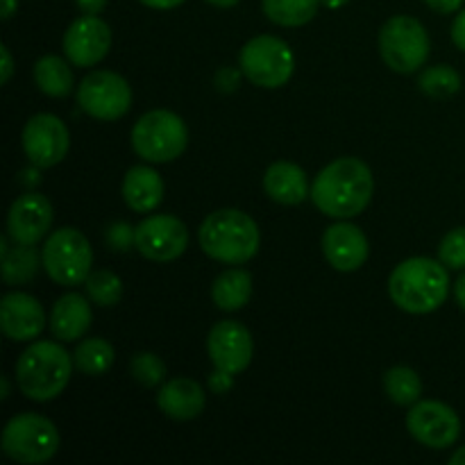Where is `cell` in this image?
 <instances>
[{
	"label": "cell",
	"mask_w": 465,
	"mask_h": 465,
	"mask_svg": "<svg viewBox=\"0 0 465 465\" xmlns=\"http://www.w3.org/2000/svg\"><path fill=\"white\" fill-rule=\"evenodd\" d=\"M0 384H3V391H0V400H7L9 398V391H12V386H9V380L7 377H0Z\"/></svg>",
	"instance_id": "45"
},
{
	"label": "cell",
	"mask_w": 465,
	"mask_h": 465,
	"mask_svg": "<svg viewBox=\"0 0 465 465\" xmlns=\"http://www.w3.org/2000/svg\"><path fill=\"white\" fill-rule=\"evenodd\" d=\"M143 3L145 7H153V9H173V7H180L184 0H139Z\"/></svg>",
	"instance_id": "38"
},
{
	"label": "cell",
	"mask_w": 465,
	"mask_h": 465,
	"mask_svg": "<svg viewBox=\"0 0 465 465\" xmlns=\"http://www.w3.org/2000/svg\"><path fill=\"white\" fill-rule=\"evenodd\" d=\"M86 295L98 307H114L123 298V282L112 271H94L84 282Z\"/></svg>",
	"instance_id": "30"
},
{
	"label": "cell",
	"mask_w": 465,
	"mask_h": 465,
	"mask_svg": "<svg viewBox=\"0 0 465 465\" xmlns=\"http://www.w3.org/2000/svg\"><path fill=\"white\" fill-rule=\"evenodd\" d=\"M418 86L430 98H450V95L459 94V89H461V75L448 64H439V66L422 71Z\"/></svg>",
	"instance_id": "29"
},
{
	"label": "cell",
	"mask_w": 465,
	"mask_h": 465,
	"mask_svg": "<svg viewBox=\"0 0 465 465\" xmlns=\"http://www.w3.org/2000/svg\"><path fill=\"white\" fill-rule=\"evenodd\" d=\"M186 143H189L186 123L168 109H153L143 114L132 130V148L145 162H173L184 153Z\"/></svg>",
	"instance_id": "5"
},
{
	"label": "cell",
	"mask_w": 465,
	"mask_h": 465,
	"mask_svg": "<svg viewBox=\"0 0 465 465\" xmlns=\"http://www.w3.org/2000/svg\"><path fill=\"white\" fill-rule=\"evenodd\" d=\"M23 150L36 168H53L68 154L71 136L64 121L53 114H36L23 127Z\"/></svg>",
	"instance_id": "12"
},
{
	"label": "cell",
	"mask_w": 465,
	"mask_h": 465,
	"mask_svg": "<svg viewBox=\"0 0 465 465\" xmlns=\"http://www.w3.org/2000/svg\"><path fill=\"white\" fill-rule=\"evenodd\" d=\"M77 104L95 121H118L132 107L127 80L112 71H94L77 86Z\"/></svg>",
	"instance_id": "10"
},
{
	"label": "cell",
	"mask_w": 465,
	"mask_h": 465,
	"mask_svg": "<svg viewBox=\"0 0 465 465\" xmlns=\"http://www.w3.org/2000/svg\"><path fill=\"white\" fill-rule=\"evenodd\" d=\"M384 389L386 395L393 400L400 407H411L420 400L422 395V381L413 368L395 366L384 375Z\"/></svg>",
	"instance_id": "28"
},
{
	"label": "cell",
	"mask_w": 465,
	"mask_h": 465,
	"mask_svg": "<svg viewBox=\"0 0 465 465\" xmlns=\"http://www.w3.org/2000/svg\"><path fill=\"white\" fill-rule=\"evenodd\" d=\"M18 9V0H3V18L9 21L14 16V12Z\"/></svg>",
	"instance_id": "41"
},
{
	"label": "cell",
	"mask_w": 465,
	"mask_h": 465,
	"mask_svg": "<svg viewBox=\"0 0 465 465\" xmlns=\"http://www.w3.org/2000/svg\"><path fill=\"white\" fill-rule=\"evenodd\" d=\"M59 450V431L53 420L39 413H18L3 430V452L12 461L39 465Z\"/></svg>",
	"instance_id": "6"
},
{
	"label": "cell",
	"mask_w": 465,
	"mask_h": 465,
	"mask_svg": "<svg viewBox=\"0 0 465 465\" xmlns=\"http://www.w3.org/2000/svg\"><path fill=\"white\" fill-rule=\"evenodd\" d=\"M112 48V30L94 14L75 18L64 35V53L73 66L89 68L107 57Z\"/></svg>",
	"instance_id": "14"
},
{
	"label": "cell",
	"mask_w": 465,
	"mask_h": 465,
	"mask_svg": "<svg viewBox=\"0 0 465 465\" xmlns=\"http://www.w3.org/2000/svg\"><path fill=\"white\" fill-rule=\"evenodd\" d=\"M114 359H116L114 348L104 339H84L73 354L77 371L91 377L104 375L114 366Z\"/></svg>",
	"instance_id": "27"
},
{
	"label": "cell",
	"mask_w": 465,
	"mask_h": 465,
	"mask_svg": "<svg viewBox=\"0 0 465 465\" xmlns=\"http://www.w3.org/2000/svg\"><path fill=\"white\" fill-rule=\"evenodd\" d=\"M207 3L213 5V7L227 9V7H234V5H239L241 0H207Z\"/></svg>",
	"instance_id": "43"
},
{
	"label": "cell",
	"mask_w": 465,
	"mask_h": 465,
	"mask_svg": "<svg viewBox=\"0 0 465 465\" xmlns=\"http://www.w3.org/2000/svg\"><path fill=\"white\" fill-rule=\"evenodd\" d=\"M350 0H321V5H325L327 9H339L343 7V5H348Z\"/></svg>",
	"instance_id": "44"
},
{
	"label": "cell",
	"mask_w": 465,
	"mask_h": 465,
	"mask_svg": "<svg viewBox=\"0 0 465 465\" xmlns=\"http://www.w3.org/2000/svg\"><path fill=\"white\" fill-rule=\"evenodd\" d=\"M263 189H266L268 198L280 204H289V207L304 203L312 195L304 171L298 163L291 162L272 163L263 175Z\"/></svg>",
	"instance_id": "21"
},
{
	"label": "cell",
	"mask_w": 465,
	"mask_h": 465,
	"mask_svg": "<svg viewBox=\"0 0 465 465\" xmlns=\"http://www.w3.org/2000/svg\"><path fill=\"white\" fill-rule=\"evenodd\" d=\"M91 322H94L91 304L80 293L62 295L50 312V331L54 339L64 341V343L82 339L89 331Z\"/></svg>",
	"instance_id": "19"
},
{
	"label": "cell",
	"mask_w": 465,
	"mask_h": 465,
	"mask_svg": "<svg viewBox=\"0 0 465 465\" xmlns=\"http://www.w3.org/2000/svg\"><path fill=\"white\" fill-rule=\"evenodd\" d=\"M425 3L439 14H454L461 9L463 0H425Z\"/></svg>",
	"instance_id": "36"
},
{
	"label": "cell",
	"mask_w": 465,
	"mask_h": 465,
	"mask_svg": "<svg viewBox=\"0 0 465 465\" xmlns=\"http://www.w3.org/2000/svg\"><path fill=\"white\" fill-rule=\"evenodd\" d=\"M232 386H234V375L232 372H225V371H213L212 375H209V389L213 391V393L223 395L227 393V391H232Z\"/></svg>",
	"instance_id": "34"
},
{
	"label": "cell",
	"mask_w": 465,
	"mask_h": 465,
	"mask_svg": "<svg viewBox=\"0 0 465 465\" xmlns=\"http://www.w3.org/2000/svg\"><path fill=\"white\" fill-rule=\"evenodd\" d=\"M104 241L116 252H127L132 245H136V227H132L130 223H114L104 232Z\"/></svg>",
	"instance_id": "33"
},
{
	"label": "cell",
	"mask_w": 465,
	"mask_h": 465,
	"mask_svg": "<svg viewBox=\"0 0 465 465\" xmlns=\"http://www.w3.org/2000/svg\"><path fill=\"white\" fill-rule=\"evenodd\" d=\"M207 352L213 368L239 375L250 366L254 354L252 334L236 321H223L212 327L207 339Z\"/></svg>",
	"instance_id": "15"
},
{
	"label": "cell",
	"mask_w": 465,
	"mask_h": 465,
	"mask_svg": "<svg viewBox=\"0 0 465 465\" xmlns=\"http://www.w3.org/2000/svg\"><path fill=\"white\" fill-rule=\"evenodd\" d=\"M54 209L45 195L23 193L12 203L7 213V234L18 245H36L50 232Z\"/></svg>",
	"instance_id": "16"
},
{
	"label": "cell",
	"mask_w": 465,
	"mask_h": 465,
	"mask_svg": "<svg viewBox=\"0 0 465 465\" xmlns=\"http://www.w3.org/2000/svg\"><path fill=\"white\" fill-rule=\"evenodd\" d=\"M73 359L54 341H36L16 361V384L27 400L48 402L64 393L73 375Z\"/></svg>",
	"instance_id": "4"
},
{
	"label": "cell",
	"mask_w": 465,
	"mask_h": 465,
	"mask_svg": "<svg viewBox=\"0 0 465 465\" xmlns=\"http://www.w3.org/2000/svg\"><path fill=\"white\" fill-rule=\"evenodd\" d=\"M252 298V275L243 268H230L213 280L212 300L223 312H239Z\"/></svg>",
	"instance_id": "23"
},
{
	"label": "cell",
	"mask_w": 465,
	"mask_h": 465,
	"mask_svg": "<svg viewBox=\"0 0 465 465\" xmlns=\"http://www.w3.org/2000/svg\"><path fill=\"white\" fill-rule=\"evenodd\" d=\"M375 189V180L357 157H339L327 163L312 184V200L325 216L348 221L368 207Z\"/></svg>",
	"instance_id": "1"
},
{
	"label": "cell",
	"mask_w": 465,
	"mask_h": 465,
	"mask_svg": "<svg viewBox=\"0 0 465 465\" xmlns=\"http://www.w3.org/2000/svg\"><path fill=\"white\" fill-rule=\"evenodd\" d=\"M189 245V230L184 223L168 213L148 216L136 225L134 248L150 262H175Z\"/></svg>",
	"instance_id": "13"
},
{
	"label": "cell",
	"mask_w": 465,
	"mask_h": 465,
	"mask_svg": "<svg viewBox=\"0 0 465 465\" xmlns=\"http://www.w3.org/2000/svg\"><path fill=\"white\" fill-rule=\"evenodd\" d=\"M41 263L50 280L59 286L84 284L91 275L94 250L89 241L75 227L54 230L41 250Z\"/></svg>",
	"instance_id": "7"
},
{
	"label": "cell",
	"mask_w": 465,
	"mask_h": 465,
	"mask_svg": "<svg viewBox=\"0 0 465 465\" xmlns=\"http://www.w3.org/2000/svg\"><path fill=\"white\" fill-rule=\"evenodd\" d=\"M35 82L45 95L50 98H66L73 91L75 77H73L71 66L57 54H45L35 64Z\"/></svg>",
	"instance_id": "24"
},
{
	"label": "cell",
	"mask_w": 465,
	"mask_h": 465,
	"mask_svg": "<svg viewBox=\"0 0 465 465\" xmlns=\"http://www.w3.org/2000/svg\"><path fill=\"white\" fill-rule=\"evenodd\" d=\"M12 71H14L12 53H9L7 45H3V84H7L9 77H12Z\"/></svg>",
	"instance_id": "39"
},
{
	"label": "cell",
	"mask_w": 465,
	"mask_h": 465,
	"mask_svg": "<svg viewBox=\"0 0 465 465\" xmlns=\"http://www.w3.org/2000/svg\"><path fill=\"white\" fill-rule=\"evenodd\" d=\"M75 5L82 14H94V16H98L107 7V0H75Z\"/></svg>",
	"instance_id": "37"
},
{
	"label": "cell",
	"mask_w": 465,
	"mask_h": 465,
	"mask_svg": "<svg viewBox=\"0 0 465 465\" xmlns=\"http://www.w3.org/2000/svg\"><path fill=\"white\" fill-rule=\"evenodd\" d=\"M448 266L430 257L407 259L389 277L391 300L407 313L436 312L448 300Z\"/></svg>",
	"instance_id": "2"
},
{
	"label": "cell",
	"mask_w": 465,
	"mask_h": 465,
	"mask_svg": "<svg viewBox=\"0 0 465 465\" xmlns=\"http://www.w3.org/2000/svg\"><path fill=\"white\" fill-rule=\"evenodd\" d=\"M239 66L252 84L262 89H280L295 71L293 50L280 36L262 35L241 48Z\"/></svg>",
	"instance_id": "9"
},
{
	"label": "cell",
	"mask_w": 465,
	"mask_h": 465,
	"mask_svg": "<svg viewBox=\"0 0 465 465\" xmlns=\"http://www.w3.org/2000/svg\"><path fill=\"white\" fill-rule=\"evenodd\" d=\"M130 371L132 377H134L141 386H145V389H154V386L162 384L163 377H166V366H163V361L154 352L134 354L130 361Z\"/></svg>",
	"instance_id": "31"
},
{
	"label": "cell",
	"mask_w": 465,
	"mask_h": 465,
	"mask_svg": "<svg viewBox=\"0 0 465 465\" xmlns=\"http://www.w3.org/2000/svg\"><path fill=\"white\" fill-rule=\"evenodd\" d=\"M407 430L425 448L448 450L461 436V420L452 407L439 400H418L407 413Z\"/></svg>",
	"instance_id": "11"
},
{
	"label": "cell",
	"mask_w": 465,
	"mask_h": 465,
	"mask_svg": "<svg viewBox=\"0 0 465 465\" xmlns=\"http://www.w3.org/2000/svg\"><path fill=\"white\" fill-rule=\"evenodd\" d=\"M454 295H457L459 307H461L463 312H465V272H463L461 277H459L457 284H454Z\"/></svg>",
	"instance_id": "40"
},
{
	"label": "cell",
	"mask_w": 465,
	"mask_h": 465,
	"mask_svg": "<svg viewBox=\"0 0 465 465\" xmlns=\"http://www.w3.org/2000/svg\"><path fill=\"white\" fill-rule=\"evenodd\" d=\"M198 239L207 257L232 266L250 262L262 243L257 223L241 209H218L209 213L200 225Z\"/></svg>",
	"instance_id": "3"
},
{
	"label": "cell",
	"mask_w": 465,
	"mask_h": 465,
	"mask_svg": "<svg viewBox=\"0 0 465 465\" xmlns=\"http://www.w3.org/2000/svg\"><path fill=\"white\" fill-rule=\"evenodd\" d=\"M450 463H452V465H465V445H463V448H459L457 452L450 457Z\"/></svg>",
	"instance_id": "42"
},
{
	"label": "cell",
	"mask_w": 465,
	"mask_h": 465,
	"mask_svg": "<svg viewBox=\"0 0 465 465\" xmlns=\"http://www.w3.org/2000/svg\"><path fill=\"white\" fill-rule=\"evenodd\" d=\"M380 54L395 73H416L430 57V35L413 16H393L380 30Z\"/></svg>",
	"instance_id": "8"
},
{
	"label": "cell",
	"mask_w": 465,
	"mask_h": 465,
	"mask_svg": "<svg viewBox=\"0 0 465 465\" xmlns=\"http://www.w3.org/2000/svg\"><path fill=\"white\" fill-rule=\"evenodd\" d=\"M263 14L284 27L307 25L318 14L321 0H262Z\"/></svg>",
	"instance_id": "25"
},
{
	"label": "cell",
	"mask_w": 465,
	"mask_h": 465,
	"mask_svg": "<svg viewBox=\"0 0 465 465\" xmlns=\"http://www.w3.org/2000/svg\"><path fill=\"white\" fill-rule=\"evenodd\" d=\"M203 386L189 377H175L166 381L157 393V404L173 420H193L204 409Z\"/></svg>",
	"instance_id": "20"
},
{
	"label": "cell",
	"mask_w": 465,
	"mask_h": 465,
	"mask_svg": "<svg viewBox=\"0 0 465 465\" xmlns=\"http://www.w3.org/2000/svg\"><path fill=\"white\" fill-rule=\"evenodd\" d=\"M123 198L127 207L136 213H148L162 204L163 180L154 168L134 166L123 180Z\"/></svg>",
	"instance_id": "22"
},
{
	"label": "cell",
	"mask_w": 465,
	"mask_h": 465,
	"mask_svg": "<svg viewBox=\"0 0 465 465\" xmlns=\"http://www.w3.org/2000/svg\"><path fill=\"white\" fill-rule=\"evenodd\" d=\"M39 254L32 245H18L14 250L3 252V280L5 284L18 286L27 284L36 277L39 271Z\"/></svg>",
	"instance_id": "26"
},
{
	"label": "cell",
	"mask_w": 465,
	"mask_h": 465,
	"mask_svg": "<svg viewBox=\"0 0 465 465\" xmlns=\"http://www.w3.org/2000/svg\"><path fill=\"white\" fill-rule=\"evenodd\" d=\"M44 307L32 295L7 293L0 302V330L9 341H32L44 331Z\"/></svg>",
	"instance_id": "18"
},
{
	"label": "cell",
	"mask_w": 465,
	"mask_h": 465,
	"mask_svg": "<svg viewBox=\"0 0 465 465\" xmlns=\"http://www.w3.org/2000/svg\"><path fill=\"white\" fill-rule=\"evenodd\" d=\"M452 41L459 50L465 53V9L459 12V16L454 18V25H452Z\"/></svg>",
	"instance_id": "35"
},
{
	"label": "cell",
	"mask_w": 465,
	"mask_h": 465,
	"mask_svg": "<svg viewBox=\"0 0 465 465\" xmlns=\"http://www.w3.org/2000/svg\"><path fill=\"white\" fill-rule=\"evenodd\" d=\"M368 252H371V248H368L366 234L352 223L341 221L327 227V232L322 234V254L336 271H359L366 263Z\"/></svg>",
	"instance_id": "17"
},
{
	"label": "cell",
	"mask_w": 465,
	"mask_h": 465,
	"mask_svg": "<svg viewBox=\"0 0 465 465\" xmlns=\"http://www.w3.org/2000/svg\"><path fill=\"white\" fill-rule=\"evenodd\" d=\"M439 259L452 271H463L465 268V227L448 232L439 245Z\"/></svg>",
	"instance_id": "32"
}]
</instances>
